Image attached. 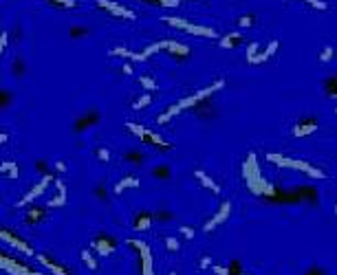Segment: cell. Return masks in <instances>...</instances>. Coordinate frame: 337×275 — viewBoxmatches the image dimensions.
I'll return each instance as SVG.
<instances>
[{
    "label": "cell",
    "mask_w": 337,
    "mask_h": 275,
    "mask_svg": "<svg viewBox=\"0 0 337 275\" xmlns=\"http://www.w3.org/2000/svg\"><path fill=\"white\" fill-rule=\"evenodd\" d=\"M243 176H245V183H247L249 192H254L256 196H264V198L273 201L280 194L278 187H273L271 183H267L262 176H260V170H258V161H256V154L254 152H251L249 157H247V161H245Z\"/></svg>",
    "instance_id": "6da1fadb"
},
{
    "label": "cell",
    "mask_w": 337,
    "mask_h": 275,
    "mask_svg": "<svg viewBox=\"0 0 337 275\" xmlns=\"http://www.w3.org/2000/svg\"><path fill=\"white\" fill-rule=\"evenodd\" d=\"M225 86V80H216L214 84H209L207 88H203V90H199V93H194V95H189V97H185V99H181V102H177V104H172L170 108H167L163 115H161L159 119H157V123H167L172 117H177V115H181L183 110H194L196 106H199L201 102H205V99H209L214 93H219V90Z\"/></svg>",
    "instance_id": "7a4b0ae2"
},
{
    "label": "cell",
    "mask_w": 337,
    "mask_h": 275,
    "mask_svg": "<svg viewBox=\"0 0 337 275\" xmlns=\"http://www.w3.org/2000/svg\"><path fill=\"white\" fill-rule=\"evenodd\" d=\"M267 161H271L273 165H280V167H291V170H300V172H304L306 176H311V179H315V181L326 179V174L322 172V170H318V167L304 163V161H300V159H289V157H282V154L269 152V154H267Z\"/></svg>",
    "instance_id": "3957f363"
},
{
    "label": "cell",
    "mask_w": 337,
    "mask_h": 275,
    "mask_svg": "<svg viewBox=\"0 0 337 275\" xmlns=\"http://www.w3.org/2000/svg\"><path fill=\"white\" fill-rule=\"evenodd\" d=\"M163 22L170 24V27H174V29L185 31V33H189V35H199V38H209V40L219 38V33H216L214 29H209V27H201V24H192V22H187V20H183V18L163 16Z\"/></svg>",
    "instance_id": "277c9868"
},
{
    "label": "cell",
    "mask_w": 337,
    "mask_h": 275,
    "mask_svg": "<svg viewBox=\"0 0 337 275\" xmlns=\"http://www.w3.org/2000/svg\"><path fill=\"white\" fill-rule=\"evenodd\" d=\"M126 126H128V130L132 132V135L139 137V141H141V143L159 147L161 152L172 150V143H167V141H163V139H161V137L157 135V132H152V130H148V128H143V126H137V123H132V121H128Z\"/></svg>",
    "instance_id": "5b68a950"
},
{
    "label": "cell",
    "mask_w": 337,
    "mask_h": 275,
    "mask_svg": "<svg viewBox=\"0 0 337 275\" xmlns=\"http://www.w3.org/2000/svg\"><path fill=\"white\" fill-rule=\"evenodd\" d=\"M126 244L132 246V249L139 253V260H141V275H154L150 246L146 244V242H141V240H126Z\"/></svg>",
    "instance_id": "8992f818"
},
{
    "label": "cell",
    "mask_w": 337,
    "mask_h": 275,
    "mask_svg": "<svg viewBox=\"0 0 337 275\" xmlns=\"http://www.w3.org/2000/svg\"><path fill=\"white\" fill-rule=\"evenodd\" d=\"M51 183H55V174H53V172H51V174H46V176H42V181L38 183V185H33V187L29 189V192H27V194L22 196V198L18 201V207H25V205H29L31 201H36L38 196H42V194L46 192V187L51 185Z\"/></svg>",
    "instance_id": "52a82bcc"
},
{
    "label": "cell",
    "mask_w": 337,
    "mask_h": 275,
    "mask_svg": "<svg viewBox=\"0 0 337 275\" xmlns=\"http://www.w3.org/2000/svg\"><path fill=\"white\" fill-rule=\"evenodd\" d=\"M0 238H3L5 244H9V246H13V249H18L20 253H25V256H33V246L27 242V240H22L18 234H13L11 229H3V231H0Z\"/></svg>",
    "instance_id": "ba28073f"
},
{
    "label": "cell",
    "mask_w": 337,
    "mask_h": 275,
    "mask_svg": "<svg viewBox=\"0 0 337 275\" xmlns=\"http://www.w3.org/2000/svg\"><path fill=\"white\" fill-rule=\"evenodd\" d=\"M97 7L104 9V11H108V13H112L115 18H124V20H135L137 18L128 7L119 5V3H115V0H97Z\"/></svg>",
    "instance_id": "9c48e42d"
},
{
    "label": "cell",
    "mask_w": 337,
    "mask_h": 275,
    "mask_svg": "<svg viewBox=\"0 0 337 275\" xmlns=\"http://www.w3.org/2000/svg\"><path fill=\"white\" fill-rule=\"evenodd\" d=\"M229 214H231V203L227 201V203H223V205H221V209L216 211V214H214L212 218H209V220H207L205 224H203V229H205L207 234H209V231H214L216 227H221V224H223L225 220H227V218H229Z\"/></svg>",
    "instance_id": "30bf717a"
},
{
    "label": "cell",
    "mask_w": 337,
    "mask_h": 275,
    "mask_svg": "<svg viewBox=\"0 0 337 275\" xmlns=\"http://www.w3.org/2000/svg\"><path fill=\"white\" fill-rule=\"evenodd\" d=\"M90 246H93V251L95 253H100V256H110V253H115V249H117V240H112L110 236H97L93 242H90Z\"/></svg>",
    "instance_id": "8fae6325"
},
{
    "label": "cell",
    "mask_w": 337,
    "mask_h": 275,
    "mask_svg": "<svg viewBox=\"0 0 337 275\" xmlns=\"http://www.w3.org/2000/svg\"><path fill=\"white\" fill-rule=\"evenodd\" d=\"M0 266L7 271V273H13V275H29L31 269L27 266L25 262H18V260H11L7 253H3L0 256Z\"/></svg>",
    "instance_id": "7c38bea8"
},
{
    "label": "cell",
    "mask_w": 337,
    "mask_h": 275,
    "mask_svg": "<svg viewBox=\"0 0 337 275\" xmlns=\"http://www.w3.org/2000/svg\"><path fill=\"white\" fill-rule=\"evenodd\" d=\"M161 51H167L172 58H179V60H183L189 55V48L177 40H161Z\"/></svg>",
    "instance_id": "4fadbf2b"
},
{
    "label": "cell",
    "mask_w": 337,
    "mask_h": 275,
    "mask_svg": "<svg viewBox=\"0 0 337 275\" xmlns=\"http://www.w3.org/2000/svg\"><path fill=\"white\" fill-rule=\"evenodd\" d=\"M100 119H102L100 110H88L86 115H82L75 121V132H86L88 128H93L95 123H100Z\"/></svg>",
    "instance_id": "5bb4252c"
},
{
    "label": "cell",
    "mask_w": 337,
    "mask_h": 275,
    "mask_svg": "<svg viewBox=\"0 0 337 275\" xmlns=\"http://www.w3.org/2000/svg\"><path fill=\"white\" fill-rule=\"evenodd\" d=\"M36 258H38V262L44 266V269H49L51 273H55V275H71V271L68 269H64V266H60L58 262H53L49 256H44V253H36Z\"/></svg>",
    "instance_id": "9a60e30c"
},
{
    "label": "cell",
    "mask_w": 337,
    "mask_h": 275,
    "mask_svg": "<svg viewBox=\"0 0 337 275\" xmlns=\"http://www.w3.org/2000/svg\"><path fill=\"white\" fill-rule=\"evenodd\" d=\"M194 179L199 181V183H201V185L205 187V189H209V192H212V194H221V185H219V183H216V181H214L209 174L203 172V170H194Z\"/></svg>",
    "instance_id": "2e32d148"
},
{
    "label": "cell",
    "mask_w": 337,
    "mask_h": 275,
    "mask_svg": "<svg viewBox=\"0 0 337 275\" xmlns=\"http://www.w3.org/2000/svg\"><path fill=\"white\" fill-rule=\"evenodd\" d=\"M315 130H318V119H304V121H300L296 128H293V135L296 137H308V135H313Z\"/></svg>",
    "instance_id": "e0dca14e"
},
{
    "label": "cell",
    "mask_w": 337,
    "mask_h": 275,
    "mask_svg": "<svg viewBox=\"0 0 337 275\" xmlns=\"http://www.w3.org/2000/svg\"><path fill=\"white\" fill-rule=\"evenodd\" d=\"M46 218V211H44V207H36V205H31V207H27V214H25V222L29 224H38V222H42Z\"/></svg>",
    "instance_id": "ac0fdd59"
},
{
    "label": "cell",
    "mask_w": 337,
    "mask_h": 275,
    "mask_svg": "<svg viewBox=\"0 0 337 275\" xmlns=\"http://www.w3.org/2000/svg\"><path fill=\"white\" fill-rule=\"evenodd\" d=\"M110 55H112V58H126V60H132V62H146L143 53H135V51H130V48H124V46L112 48Z\"/></svg>",
    "instance_id": "d6986e66"
},
{
    "label": "cell",
    "mask_w": 337,
    "mask_h": 275,
    "mask_svg": "<svg viewBox=\"0 0 337 275\" xmlns=\"http://www.w3.org/2000/svg\"><path fill=\"white\" fill-rule=\"evenodd\" d=\"M152 220H154V214H150V211H139V216L135 218L132 227H135L137 231H148Z\"/></svg>",
    "instance_id": "ffe728a7"
},
{
    "label": "cell",
    "mask_w": 337,
    "mask_h": 275,
    "mask_svg": "<svg viewBox=\"0 0 337 275\" xmlns=\"http://www.w3.org/2000/svg\"><path fill=\"white\" fill-rule=\"evenodd\" d=\"M278 46H280V42H278V40H271L269 44H267L264 53H258V55H256L254 64H262V62H267V60H269V58H273V53L278 51Z\"/></svg>",
    "instance_id": "44dd1931"
},
{
    "label": "cell",
    "mask_w": 337,
    "mask_h": 275,
    "mask_svg": "<svg viewBox=\"0 0 337 275\" xmlns=\"http://www.w3.org/2000/svg\"><path fill=\"white\" fill-rule=\"evenodd\" d=\"M130 187H139V179H137V176H124V179L115 185V194H124L126 189H130Z\"/></svg>",
    "instance_id": "7402d4cb"
},
{
    "label": "cell",
    "mask_w": 337,
    "mask_h": 275,
    "mask_svg": "<svg viewBox=\"0 0 337 275\" xmlns=\"http://www.w3.org/2000/svg\"><path fill=\"white\" fill-rule=\"evenodd\" d=\"M0 174H3L5 179H18L20 167L16 165V161H5V163L0 165Z\"/></svg>",
    "instance_id": "603a6c76"
},
{
    "label": "cell",
    "mask_w": 337,
    "mask_h": 275,
    "mask_svg": "<svg viewBox=\"0 0 337 275\" xmlns=\"http://www.w3.org/2000/svg\"><path fill=\"white\" fill-rule=\"evenodd\" d=\"M243 40H245V35L243 33H227L225 38L221 40V46L223 48H234L238 44H243Z\"/></svg>",
    "instance_id": "cb8c5ba5"
},
{
    "label": "cell",
    "mask_w": 337,
    "mask_h": 275,
    "mask_svg": "<svg viewBox=\"0 0 337 275\" xmlns=\"http://www.w3.org/2000/svg\"><path fill=\"white\" fill-rule=\"evenodd\" d=\"M152 174H154V179H159V181H167L172 176V167L170 165H157L152 170Z\"/></svg>",
    "instance_id": "d4e9b609"
},
{
    "label": "cell",
    "mask_w": 337,
    "mask_h": 275,
    "mask_svg": "<svg viewBox=\"0 0 337 275\" xmlns=\"http://www.w3.org/2000/svg\"><path fill=\"white\" fill-rule=\"evenodd\" d=\"M137 82H139V86H143L148 93H154V90H157V82H154L152 77H148V75H139Z\"/></svg>",
    "instance_id": "484cf974"
},
{
    "label": "cell",
    "mask_w": 337,
    "mask_h": 275,
    "mask_svg": "<svg viewBox=\"0 0 337 275\" xmlns=\"http://www.w3.org/2000/svg\"><path fill=\"white\" fill-rule=\"evenodd\" d=\"M152 104V93H143L139 99H135V104H132V110H143L146 106Z\"/></svg>",
    "instance_id": "4316f807"
},
{
    "label": "cell",
    "mask_w": 337,
    "mask_h": 275,
    "mask_svg": "<svg viewBox=\"0 0 337 275\" xmlns=\"http://www.w3.org/2000/svg\"><path fill=\"white\" fill-rule=\"evenodd\" d=\"M258 48H260L258 42H249L247 48H245V58H247L249 64H254V60H256V55H258Z\"/></svg>",
    "instance_id": "83f0119b"
},
{
    "label": "cell",
    "mask_w": 337,
    "mask_h": 275,
    "mask_svg": "<svg viewBox=\"0 0 337 275\" xmlns=\"http://www.w3.org/2000/svg\"><path fill=\"white\" fill-rule=\"evenodd\" d=\"M44 3L53 7H62V9H75L77 7V0H44Z\"/></svg>",
    "instance_id": "f1b7e54d"
},
{
    "label": "cell",
    "mask_w": 337,
    "mask_h": 275,
    "mask_svg": "<svg viewBox=\"0 0 337 275\" xmlns=\"http://www.w3.org/2000/svg\"><path fill=\"white\" fill-rule=\"evenodd\" d=\"M82 260H84V264H86L90 271H97V260L93 258V253H90L88 249H84V251H82Z\"/></svg>",
    "instance_id": "f546056e"
},
{
    "label": "cell",
    "mask_w": 337,
    "mask_h": 275,
    "mask_svg": "<svg viewBox=\"0 0 337 275\" xmlns=\"http://www.w3.org/2000/svg\"><path fill=\"white\" fill-rule=\"evenodd\" d=\"M126 161L132 163V165H139V163H143V154L135 152V150H128V152H126Z\"/></svg>",
    "instance_id": "4dcf8cb0"
},
{
    "label": "cell",
    "mask_w": 337,
    "mask_h": 275,
    "mask_svg": "<svg viewBox=\"0 0 337 275\" xmlns=\"http://www.w3.org/2000/svg\"><path fill=\"white\" fill-rule=\"evenodd\" d=\"M66 196L64 192H58V196H53L51 201H49V207H64L66 205Z\"/></svg>",
    "instance_id": "1f68e13d"
},
{
    "label": "cell",
    "mask_w": 337,
    "mask_h": 275,
    "mask_svg": "<svg viewBox=\"0 0 337 275\" xmlns=\"http://www.w3.org/2000/svg\"><path fill=\"white\" fill-rule=\"evenodd\" d=\"M141 3H148V5H157V7H167V9H170V7H177L181 0H141Z\"/></svg>",
    "instance_id": "d6a6232c"
},
{
    "label": "cell",
    "mask_w": 337,
    "mask_h": 275,
    "mask_svg": "<svg viewBox=\"0 0 337 275\" xmlns=\"http://www.w3.org/2000/svg\"><path fill=\"white\" fill-rule=\"evenodd\" d=\"M300 3H306L308 7H313L318 11H328V3H324V0H300Z\"/></svg>",
    "instance_id": "836d02e7"
},
{
    "label": "cell",
    "mask_w": 337,
    "mask_h": 275,
    "mask_svg": "<svg viewBox=\"0 0 337 275\" xmlns=\"http://www.w3.org/2000/svg\"><path fill=\"white\" fill-rule=\"evenodd\" d=\"M88 35V29L86 27H71V38L80 40V38H86Z\"/></svg>",
    "instance_id": "e575fe53"
},
{
    "label": "cell",
    "mask_w": 337,
    "mask_h": 275,
    "mask_svg": "<svg viewBox=\"0 0 337 275\" xmlns=\"http://www.w3.org/2000/svg\"><path fill=\"white\" fill-rule=\"evenodd\" d=\"M326 95L328 97H337V77L326 82Z\"/></svg>",
    "instance_id": "d590c367"
},
{
    "label": "cell",
    "mask_w": 337,
    "mask_h": 275,
    "mask_svg": "<svg viewBox=\"0 0 337 275\" xmlns=\"http://www.w3.org/2000/svg\"><path fill=\"white\" fill-rule=\"evenodd\" d=\"M95 157L100 159V161H104V163H108V161H110V150H106V147H97Z\"/></svg>",
    "instance_id": "8d00e7d4"
},
{
    "label": "cell",
    "mask_w": 337,
    "mask_h": 275,
    "mask_svg": "<svg viewBox=\"0 0 337 275\" xmlns=\"http://www.w3.org/2000/svg\"><path fill=\"white\" fill-rule=\"evenodd\" d=\"M165 249H167V251H179L181 246H179V240H177V238L165 236Z\"/></svg>",
    "instance_id": "74e56055"
},
{
    "label": "cell",
    "mask_w": 337,
    "mask_h": 275,
    "mask_svg": "<svg viewBox=\"0 0 337 275\" xmlns=\"http://www.w3.org/2000/svg\"><path fill=\"white\" fill-rule=\"evenodd\" d=\"M333 46H324L322 48V53H320V62H331L333 60Z\"/></svg>",
    "instance_id": "f35d334b"
},
{
    "label": "cell",
    "mask_w": 337,
    "mask_h": 275,
    "mask_svg": "<svg viewBox=\"0 0 337 275\" xmlns=\"http://www.w3.org/2000/svg\"><path fill=\"white\" fill-rule=\"evenodd\" d=\"M229 275H247L243 271V266H240V262H238V260H234V262L229 264Z\"/></svg>",
    "instance_id": "ab89813d"
},
{
    "label": "cell",
    "mask_w": 337,
    "mask_h": 275,
    "mask_svg": "<svg viewBox=\"0 0 337 275\" xmlns=\"http://www.w3.org/2000/svg\"><path fill=\"white\" fill-rule=\"evenodd\" d=\"M304 275H326V271L322 269V266H318V264H313V266H308V269L304 271Z\"/></svg>",
    "instance_id": "60d3db41"
},
{
    "label": "cell",
    "mask_w": 337,
    "mask_h": 275,
    "mask_svg": "<svg viewBox=\"0 0 337 275\" xmlns=\"http://www.w3.org/2000/svg\"><path fill=\"white\" fill-rule=\"evenodd\" d=\"M238 24H240V27H251V24H254V16H249V13H247V16H240Z\"/></svg>",
    "instance_id": "b9f144b4"
},
{
    "label": "cell",
    "mask_w": 337,
    "mask_h": 275,
    "mask_svg": "<svg viewBox=\"0 0 337 275\" xmlns=\"http://www.w3.org/2000/svg\"><path fill=\"white\" fill-rule=\"evenodd\" d=\"M212 271H214L216 275H229V266H219V264H214Z\"/></svg>",
    "instance_id": "7bdbcfd3"
},
{
    "label": "cell",
    "mask_w": 337,
    "mask_h": 275,
    "mask_svg": "<svg viewBox=\"0 0 337 275\" xmlns=\"http://www.w3.org/2000/svg\"><path fill=\"white\" fill-rule=\"evenodd\" d=\"M13 73H16V75H22V73H25L22 60H16V62H13Z\"/></svg>",
    "instance_id": "ee69618b"
},
{
    "label": "cell",
    "mask_w": 337,
    "mask_h": 275,
    "mask_svg": "<svg viewBox=\"0 0 337 275\" xmlns=\"http://www.w3.org/2000/svg\"><path fill=\"white\" fill-rule=\"evenodd\" d=\"M154 218H157V220H172V214H167V211H157Z\"/></svg>",
    "instance_id": "f6af8a7d"
},
{
    "label": "cell",
    "mask_w": 337,
    "mask_h": 275,
    "mask_svg": "<svg viewBox=\"0 0 337 275\" xmlns=\"http://www.w3.org/2000/svg\"><path fill=\"white\" fill-rule=\"evenodd\" d=\"M199 266H201V269H212V266H214V264H212V258H207V256L201 258V264H199Z\"/></svg>",
    "instance_id": "bcb514c9"
},
{
    "label": "cell",
    "mask_w": 337,
    "mask_h": 275,
    "mask_svg": "<svg viewBox=\"0 0 337 275\" xmlns=\"http://www.w3.org/2000/svg\"><path fill=\"white\" fill-rule=\"evenodd\" d=\"M9 99H11V95L7 93V90H3V97H0V106H3V108H7V106H9Z\"/></svg>",
    "instance_id": "7dc6e473"
},
{
    "label": "cell",
    "mask_w": 337,
    "mask_h": 275,
    "mask_svg": "<svg viewBox=\"0 0 337 275\" xmlns=\"http://www.w3.org/2000/svg\"><path fill=\"white\" fill-rule=\"evenodd\" d=\"M7 42H9V38H7V31H3V35H0V51H7Z\"/></svg>",
    "instance_id": "c3c4849f"
},
{
    "label": "cell",
    "mask_w": 337,
    "mask_h": 275,
    "mask_svg": "<svg viewBox=\"0 0 337 275\" xmlns=\"http://www.w3.org/2000/svg\"><path fill=\"white\" fill-rule=\"evenodd\" d=\"M181 234H183L185 238H189V240H192V238H194V229H189V227H185V224H183V227H181Z\"/></svg>",
    "instance_id": "681fc988"
},
{
    "label": "cell",
    "mask_w": 337,
    "mask_h": 275,
    "mask_svg": "<svg viewBox=\"0 0 337 275\" xmlns=\"http://www.w3.org/2000/svg\"><path fill=\"white\" fill-rule=\"evenodd\" d=\"M55 187H58V192L66 194V185H64V181H62V179H55Z\"/></svg>",
    "instance_id": "f907efd6"
},
{
    "label": "cell",
    "mask_w": 337,
    "mask_h": 275,
    "mask_svg": "<svg viewBox=\"0 0 337 275\" xmlns=\"http://www.w3.org/2000/svg\"><path fill=\"white\" fill-rule=\"evenodd\" d=\"M95 196L97 198H106V187H95Z\"/></svg>",
    "instance_id": "816d5d0a"
},
{
    "label": "cell",
    "mask_w": 337,
    "mask_h": 275,
    "mask_svg": "<svg viewBox=\"0 0 337 275\" xmlns=\"http://www.w3.org/2000/svg\"><path fill=\"white\" fill-rule=\"evenodd\" d=\"M122 70H124V75H132V66L130 64H124Z\"/></svg>",
    "instance_id": "f5cc1de1"
},
{
    "label": "cell",
    "mask_w": 337,
    "mask_h": 275,
    "mask_svg": "<svg viewBox=\"0 0 337 275\" xmlns=\"http://www.w3.org/2000/svg\"><path fill=\"white\" fill-rule=\"evenodd\" d=\"M55 170H58V172H64V170H66V165L62 163V161H58V163H55Z\"/></svg>",
    "instance_id": "db71d44e"
},
{
    "label": "cell",
    "mask_w": 337,
    "mask_h": 275,
    "mask_svg": "<svg viewBox=\"0 0 337 275\" xmlns=\"http://www.w3.org/2000/svg\"><path fill=\"white\" fill-rule=\"evenodd\" d=\"M7 141H9V135H7V132H3V135H0V143H7Z\"/></svg>",
    "instance_id": "11a10c76"
},
{
    "label": "cell",
    "mask_w": 337,
    "mask_h": 275,
    "mask_svg": "<svg viewBox=\"0 0 337 275\" xmlns=\"http://www.w3.org/2000/svg\"><path fill=\"white\" fill-rule=\"evenodd\" d=\"M29 275H42V273H38V271H31V273H29Z\"/></svg>",
    "instance_id": "9f6ffc18"
},
{
    "label": "cell",
    "mask_w": 337,
    "mask_h": 275,
    "mask_svg": "<svg viewBox=\"0 0 337 275\" xmlns=\"http://www.w3.org/2000/svg\"><path fill=\"white\" fill-rule=\"evenodd\" d=\"M335 216H337V205H335Z\"/></svg>",
    "instance_id": "6f0895ef"
},
{
    "label": "cell",
    "mask_w": 337,
    "mask_h": 275,
    "mask_svg": "<svg viewBox=\"0 0 337 275\" xmlns=\"http://www.w3.org/2000/svg\"><path fill=\"white\" fill-rule=\"evenodd\" d=\"M335 115H337V106H335Z\"/></svg>",
    "instance_id": "680465c9"
},
{
    "label": "cell",
    "mask_w": 337,
    "mask_h": 275,
    "mask_svg": "<svg viewBox=\"0 0 337 275\" xmlns=\"http://www.w3.org/2000/svg\"><path fill=\"white\" fill-rule=\"evenodd\" d=\"M170 275H177V273H170Z\"/></svg>",
    "instance_id": "91938a15"
}]
</instances>
